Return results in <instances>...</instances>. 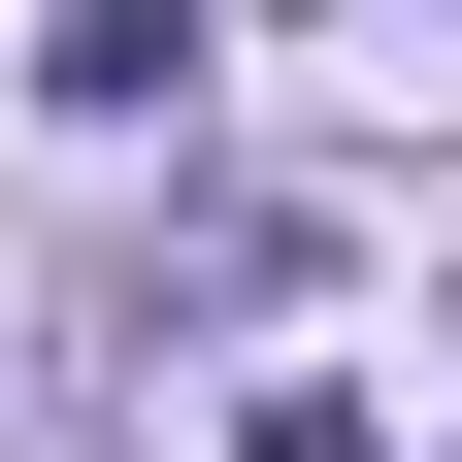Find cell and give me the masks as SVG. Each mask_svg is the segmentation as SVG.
<instances>
[{
    "instance_id": "cell-2",
    "label": "cell",
    "mask_w": 462,
    "mask_h": 462,
    "mask_svg": "<svg viewBox=\"0 0 462 462\" xmlns=\"http://www.w3.org/2000/svg\"><path fill=\"white\" fill-rule=\"evenodd\" d=\"M264 462H396V430H364V396H264Z\"/></svg>"
},
{
    "instance_id": "cell-1",
    "label": "cell",
    "mask_w": 462,
    "mask_h": 462,
    "mask_svg": "<svg viewBox=\"0 0 462 462\" xmlns=\"http://www.w3.org/2000/svg\"><path fill=\"white\" fill-rule=\"evenodd\" d=\"M33 99H67V133H165V99H199V0H67Z\"/></svg>"
}]
</instances>
